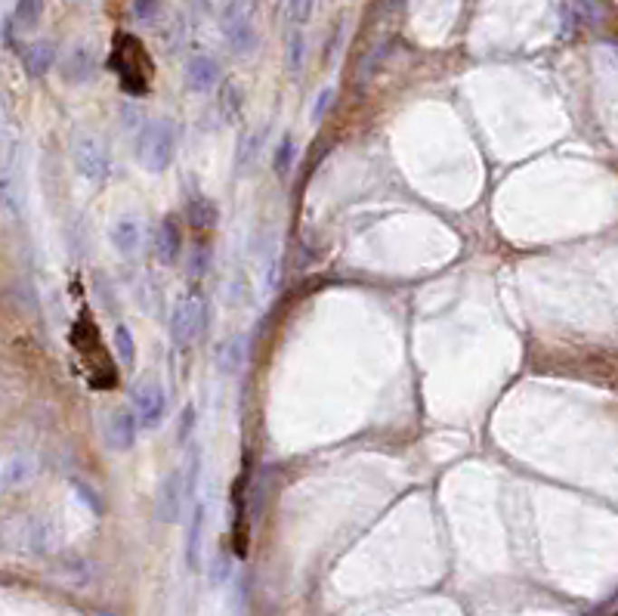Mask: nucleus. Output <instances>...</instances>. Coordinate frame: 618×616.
I'll return each instance as SVG.
<instances>
[{
	"instance_id": "obj_1",
	"label": "nucleus",
	"mask_w": 618,
	"mask_h": 616,
	"mask_svg": "<svg viewBox=\"0 0 618 616\" xmlns=\"http://www.w3.org/2000/svg\"><path fill=\"white\" fill-rule=\"evenodd\" d=\"M111 69H115L124 93L146 96L149 87H152V59H149L146 47L140 44V37H133V34H118L115 37Z\"/></svg>"
},
{
	"instance_id": "obj_2",
	"label": "nucleus",
	"mask_w": 618,
	"mask_h": 616,
	"mask_svg": "<svg viewBox=\"0 0 618 616\" xmlns=\"http://www.w3.org/2000/svg\"><path fill=\"white\" fill-rule=\"evenodd\" d=\"M177 155V127L168 118H149L137 137V161L149 174H164Z\"/></svg>"
},
{
	"instance_id": "obj_3",
	"label": "nucleus",
	"mask_w": 618,
	"mask_h": 616,
	"mask_svg": "<svg viewBox=\"0 0 618 616\" xmlns=\"http://www.w3.org/2000/svg\"><path fill=\"white\" fill-rule=\"evenodd\" d=\"M205 322H208V313H205V300L198 295H183L173 304V313H170V341L177 350H186L192 347L195 341H198L201 335H205Z\"/></svg>"
},
{
	"instance_id": "obj_4",
	"label": "nucleus",
	"mask_w": 618,
	"mask_h": 616,
	"mask_svg": "<svg viewBox=\"0 0 618 616\" xmlns=\"http://www.w3.org/2000/svg\"><path fill=\"white\" fill-rule=\"evenodd\" d=\"M72 161L74 171L93 186H102L109 180L111 171V159H109V149L100 137L93 133H74L72 137Z\"/></svg>"
},
{
	"instance_id": "obj_5",
	"label": "nucleus",
	"mask_w": 618,
	"mask_h": 616,
	"mask_svg": "<svg viewBox=\"0 0 618 616\" xmlns=\"http://www.w3.org/2000/svg\"><path fill=\"white\" fill-rule=\"evenodd\" d=\"M247 4H251V0H229L220 13V25L226 32V41H229L232 54H238V56L254 54V47H257V28H254V19H251Z\"/></svg>"
},
{
	"instance_id": "obj_6",
	"label": "nucleus",
	"mask_w": 618,
	"mask_h": 616,
	"mask_svg": "<svg viewBox=\"0 0 618 616\" xmlns=\"http://www.w3.org/2000/svg\"><path fill=\"white\" fill-rule=\"evenodd\" d=\"M189 499V486H186L183 471H173L170 477H164V484L158 486L155 495V517L161 523H177L183 514V505Z\"/></svg>"
},
{
	"instance_id": "obj_7",
	"label": "nucleus",
	"mask_w": 618,
	"mask_h": 616,
	"mask_svg": "<svg viewBox=\"0 0 618 616\" xmlns=\"http://www.w3.org/2000/svg\"><path fill=\"white\" fill-rule=\"evenodd\" d=\"M130 400H133V412H137L140 425L146 431L158 427L164 422V416H168V400H164V390L158 387V381H140L133 387Z\"/></svg>"
},
{
	"instance_id": "obj_8",
	"label": "nucleus",
	"mask_w": 618,
	"mask_h": 616,
	"mask_svg": "<svg viewBox=\"0 0 618 616\" xmlns=\"http://www.w3.org/2000/svg\"><path fill=\"white\" fill-rule=\"evenodd\" d=\"M137 427H142L137 412L127 409V406H118V409H111L109 418H105V440H109L111 449L127 453V449L137 443Z\"/></svg>"
},
{
	"instance_id": "obj_9",
	"label": "nucleus",
	"mask_w": 618,
	"mask_h": 616,
	"mask_svg": "<svg viewBox=\"0 0 618 616\" xmlns=\"http://www.w3.org/2000/svg\"><path fill=\"white\" fill-rule=\"evenodd\" d=\"M183 84L189 93H210L220 87V63L210 54H198L186 63L183 69Z\"/></svg>"
},
{
	"instance_id": "obj_10",
	"label": "nucleus",
	"mask_w": 618,
	"mask_h": 616,
	"mask_svg": "<svg viewBox=\"0 0 618 616\" xmlns=\"http://www.w3.org/2000/svg\"><path fill=\"white\" fill-rule=\"evenodd\" d=\"M155 254L161 264H177L179 254H183V227L173 214L161 217L155 230Z\"/></svg>"
},
{
	"instance_id": "obj_11",
	"label": "nucleus",
	"mask_w": 618,
	"mask_h": 616,
	"mask_svg": "<svg viewBox=\"0 0 618 616\" xmlns=\"http://www.w3.org/2000/svg\"><path fill=\"white\" fill-rule=\"evenodd\" d=\"M205 527H208V508L205 502H195L189 527H186V567L201 570V548H205Z\"/></svg>"
},
{
	"instance_id": "obj_12",
	"label": "nucleus",
	"mask_w": 618,
	"mask_h": 616,
	"mask_svg": "<svg viewBox=\"0 0 618 616\" xmlns=\"http://www.w3.org/2000/svg\"><path fill=\"white\" fill-rule=\"evenodd\" d=\"M22 65H25L28 78H43L53 65H56V44L53 41H34L25 50H19Z\"/></svg>"
},
{
	"instance_id": "obj_13",
	"label": "nucleus",
	"mask_w": 618,
	"mask_h": 616,
	"mask_svg": "<svg viewBox=\"0 0 618 616\" xmlns=\"http://www.w3.org/2000/svg\"><path fill=\"white\" fill-rule=\"evenodd\" d=\"M109 239H111V248H115L121 258H133L142 245V230L133 217H121L115 227H111Z\"/></svg>"
},
{
	"instance_id": "obj_14",
	"label": "nucleus",
	"mask_w": 618,
	"mask_h": 616,
	"mask_svg": "<svg viewBox=\"0 0 618 616\" xmlns=\"http://www.w3.org/2000/svg\"><path fill=\"white\" fill-rule=\"evenodd\" d=\"M217 214H220V211H217V205L201 192H195L192 199L186 201V217H189L192 230L201 232V236L217 227Z\"/></svg>"
},
{
	"instance_id": "obj_15",
	"label": "nucleus",
	"mask_w": 618,
	"mask_h": 616,
	"mask_svg": "<svg viewBox=\"0 0 618 616\" xmlns=\"http://www.w3.org/2000/svg\"><path fill=\"white\" fill-rule=\"evenodd\" d=\"M93 72H96V56L87 47L72 50L63 63V78L72 81V84H84V81L93 78Z\"/></svg>"
},
{
	"instance_id": "obj_16",
	"label": "nucleus",
	"mask_w": 618,
	"mask_h": 616,
	"mask_svg": "<svg viewBox=\"0 0 618 616\" xmlns=\"http://www.w3.org/2000/svg\"><path fill=\"white\" fill-rule=\"evenodd\" d=\"M217 109L229 124L241 122V112H245V93L238 90L236 81H223L220 84V96H217Z\"/></svg>"
},
{
	"instance_id": "obj_17",
	"label": "nucleus",
	"mask_w": 618,
	"mask_h": 616,
	"mask_svg": "<svg viewBox=\"0 0 618 616\" xmlns=\"http://www.w3.org/2000/svg\"><path fill=\"white\" fill-rule=\"evenodd\" d=\"M43 4H47V0H16V10H13V16H10L13 25H16L19 32L34 28L43 16Z\"/></svg>"
},
{
	"instance_id": "obj_18",
	"label": "nucleus",
	"mask_w": 618,
	"mask_h": 616,
	"mask_svg": "<svg viewBox=\"0 0 618 616\" xmlns=\"http://www.w3.org/2000/svg\"><path fill=\"white\" fill-rule=\"evenodd\" d=\"M115 357L121 363V369H133L137 366V341H133V332L127 326H115Z\"/></svg>"
},
{
	"instance_id": "obj_19",
	"label": "nucleus",
	"mask_w": 618,
	"mask_h": 616,
	"mask_svg": "<svg viewBox=\"0 0 618 616\" xmlns=\"http://www.w3.org/2000/svg\"><path fill=\"white\" fill-rule=\"evenodd\" d=\"M294 152H297V146H294V137H291V133H285V137L278 140L275 152H273V171H275V177H278V180H285V177L291 174V168H294Z\"/></svg>"
},
{
	"instance_id": "obj_20",
	"label": "nucleus",
	"mask_w": 618,
	"mask_h": 616,
	"mask_svg": "<svg viewBox=\"0 0 618 616\" xmlns=\"http://www.w3.org/2000/svg\"><path fill=\"white\" fill-rule=\"evenodd\" d=\"M304 59H306L304 34L294 28V32L288 34V44H285V65H288L291 72H300V69H304Z\"/></svg>"
},
{
	"instance_id": "obj_21",
	"label": "nucleus",
	"mask_w": 618,
	"mask_h": 616,
	"mask_svg": "<svg viewBox=\"0 0 618 616\" xmlns=\"http://www.w3.org/2000/svg\"><path fill=\"white\" fill-rule=\"evenodd\" d=\"M229 576H232V552L229 548H217L214 563H210V582L223 585L229 582Z\"/></svg>"
},
{
	"instance_id": "obj_22",
	"label": "nucleus",
	"mask_w": 618,
	"mask_h": 616,
	"mask_svg": "<svg viewBox=\"0 0 618 616\" xmlns=\"http://www.w3.org/2000/svg\"><path fill=\"white\" fill-rule=\"evenodd\" d=\"M313 10H315V0H288V19L294 25H306L313 19Z\"/></svg>"
},
{
	"instance_id": "obj_23",
	"label": "nucleus",
	"mask_w": 618,
	"mask_h": 616,
	"mask_svg": "<svg viewBox=\"0 0 618 616\" xmlns=\"http://www.w3.org/2000/svg\"><path fill=\"white\" fill-rule=\"evenodd\" d=\"M195 425H198V412H195V406L189 403L183 409V416H179V427H177V440L179 443H186L192 437V431H195Z\"/></svg>"
},
{
	"instance_id": "obj_24",
	"label": "nucleus",
	"mask_w": 618,
	"mask_h": 616,
	"mask_svg": "<svg viewBox=\"0 0 618 616\" xmlns=\"http://www.w3.org/2000/svg\"><path fill=\"white\" fill-rule=\"evenodd\" d=\"M331 103H334V90H322V96L315 100V106H313V122H322V118L328 115V109H331Z\"/></svg>"
},
{
	"instance_id": "obj_25",
	"label": "nucleus",
	"mask_w": 618,
	"mask_h": 616,
	"mask_svg": "<svg viewBox=\"0 0 618 616\" xmlns=\"http://www.w3.org/2000/svg\"><path fill=\"white\" fill-rule=\"evenodd\" d=\"M220 357L226 359V363H223V369H226V372H236V369H238V359H241L238 341H229V344H226V347H223V353H220Z\"/></svg>"
},
{
	"instance_id": "obj_26",
	"label": "nucleus",
	"mask_w": 618,
	"mask_h": 616,
	"mask_svg": "<svg viewBox=\"0 0 618 616\" xmlns=\"http://www.w3.org/2000/svg\"><path fill=\"white\" fill-rule=\"evenodd\" d=\"M133 16L155 19L158 16V0H133Z\"/></svg>"
},
{
	"instance_id": "obj_27",
	"label": "nucleus",
	"mask_w": 618,
	"mask_h": 616,
	"mask_svg": "<svg viewBox=\"0 0 618 616\" xmlns=\"http://www.w3.org/2000/svg\"><path fill=\"white\" fill-rule=\"evenodd\" d=\"M74 490H78V493H81V495H84V499L90 502V508H93V511H100V499H96V495H93V493H90V490H87V486H84V484H74Z\"/></svg>"
},
{
	"instance_id": "obj_28",
	"label": "nucleus",
	"mask_w": 618,
	"mask_h": 616,
	"mask_svg": "<svg viewBox=\"0 0 618 616\" xmlns=\"http://www.w3.org/2000/svg\"><path fill=\"white\" fill-rule=\"evenodd\" d=\"M100 616H115V613H109V611H102V613H100Z\"/></svg>"
}]
</instances>
